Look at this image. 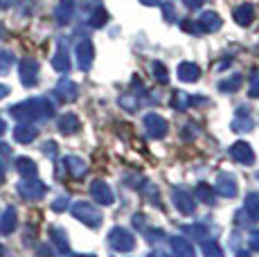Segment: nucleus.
<instances>
[{
	"label": "nucleus",
	"mask_w": 259,
	"mask_h": 257,
	"mask_svg": "<svg viewBox=\"0 0 259 257\" xmlns=\"http://www.w3.org/2000/svg\"><path fill=\"white\" fill-rule=\"evenodd\" d=\"M12 117H16L18 122H34L41 117H52L54 115V106L50 104L46 97H36V100H27L21 102L16 106H12Z\"/></svg>",
	"instance_id": "nucleus-1"
},
{
	"label": "nucleus",
	"mask_w": 259,
	"mask_h": 257,
	"mask_svg": "<svg viewBox=\"0 0 259 257\" xmlns=\"http://www.w3.org/2000/svg\"><path fill=\"white\" fill-rule=\"evenodd\" d=\"M77 66H79V70H83V72H88L93 68V61H95V46H93V41H88V38H83V41H79L77 43Z\"/></svg>",
	"instance_id": "nucleus-2"
},
{
	"label": "nucleus",
	"mask_w": 259,
	"mask_h": 257,
	"mask_svg": "<svg viewBox=\"0 0 259 257\" xmlns=\"http://www.w3.org/2000/svg\"><path fill=\"white\" fill-rule=\"evenodd\" d=\"M46 190L48 187L43 185L41 181H36V179H25V181L18 183V192H21V196H25V199H29V201L43 199Z\"/></svg>",
	"instance_id": "nucleus-3"
},
{
	"label": "nucleus",
	"mask_w": 259,
	"mask_h": 257,
	"mask_svg": "<svg viewBox=\"0 0 259 257\" xmlns=\"http://www.w3.org/2000/svg\"><path fill=\"white\" fill-rule=\"evenodd\" d=\"M18 72H21L23 86H27V88L36 86V81H38V61H34V59H23L21 66H18Z\"/></svg>",
	"instance_id": "nucleus-4"
},
{
	"label": "nucleus",
	"mask_w": 259,
	"mask_h": 257,
	"mask_svg": "<svg viewBox=\"0 0 259 257\" xmlns=\"http://www.w3.org/2000/svg\"><path fill=\"white\" fill-rule=\"evenodd\" d=\"M196 25H198L196 27L198 32H210V34H214V32H219V29H221L223 21H221V16H219L217 12H203L201 16H198Z\"/></svg>",
	"instance_id": "nucleus-5"
},
{
	"label": "nucleus",
	"mask_w": 259,
	"mask_h": 257,
	"mask_svg": "<svg viewBox=\"0 0 259 257\" xmlns=\"http://www.w3.org/2000/svg\"><path fill=\"white\" fill-rule=\"evenodd\" d=\"M144 126H147V131L151 138H165L167 136V122L162 120L160 115H156V113H149V115L144 117Z\"/></svg>",
	"instance_id": "nucleus-6"
},
{
	"label": "nucleus",
	"mask_w": 259,
	"mask_h": 257,
	"mask_svg": "<svg viewBox=\"0 0 259 257\" xmlns=\"http://www.w3.org/2000/svg\"><path fill=\"white\" fill-rule=\"evenodd\" d=\"M52 68L57 72H68L70 70V57H68V48L66 41H59V48L52 57Z\"/></svg>",
	"instance_id": "nucleus-7"
},
{
	"label": "nucleus",
	"mask_w": 259,
	"mask_h": 257,
	"mask_svg": "<svg viewBox=\"0 0 259 257\" xmlns=\"http://www.w3.org/2000/svg\"><path fill=\"white\" fill-rule=\"evenodd\" d=\"M54 16H57L59 25H68L74 16V0H59L57 9H54Z\"/></svg>",
	"instance_id": "nucleus-8"
},
{
	"label": "nucleus",
	"mask_w": 259,
	"mask_h": 257,
	"mask_svg": "<svg viewBox=\"0 0 259 257\" xmlns=\"http://www.w3.org/2000/svg\"><path fill=\"white\" fill-rule=\"evenodd\" d=\"M176 75H178L181 81L194 83V81H198V77H201V68H198L196 63H192V61H183L181 66H178Z\"/></svg>",
	"instance_id": "nucleus-9"
},
{
	"label": "nucleus",
	"mask_w": 259,
	"mask_h": 257,
	"mask_svg": "<svg viewBox=\"0 0 259 257\" xmlns=\"http://www.w3.org/2000/svg\"><path fill=\"white\" fill-rule=\"evenodd\" d=\"M72 215L77 217V219H81L83 224H88V226H95V224H99V215H95V210L91 205H86V203H77L72 207Z\"/></svg>",
	"instance_id": "nucleus-10"
},
{
	"label": "nucleus",
	"mask_w": 259,
	"mask_h": 257,
	"mask_svg": "<svg viewBox=\"0 0 259 257\" xmlns=\"http://www.w3.org/2000/svg\"><path fill=\"white\" fill-rule=\"evenodd\" d=\"M57 95L61 97L63 102H74L77 100V95H79L77 83L70 81V79H61V81L57 83Z\"/></svg>",
	"instance_id": "nucleus-11"
},
{
	"label": "nucleus",
	"mask_w": 259,
	"mask_h": 257,
	"mask_svg": "<svg viewBox=\"0 0 259 257\" xmlns=\"http://www.w3.org/2000/svg\"><path fill=\"white\" fill-rule=\"evenodd\" d=\"M230 154H232L235 160L246 162V165H250V162L255 160V154H252L250 145H246V142H235V145H232V149H230Z\"/></svg>",
	"instance_id": "nucleus-12"
},
{
	"label": "nucleus",
	"mask_w": 259,
	"mask_h": 257,
	"mask_svg": "<svg viewBox=\"0 0 259 257\" xmlns=\"http://www.w3.org/2000/svg\"><path fill=\"white\" fill-rule=\"evenodd\" d=\"M235 21H237V25H241V27H246V25H250L252 21H255V7L252 5H239V7L235 9Z\"/></svg>",
	"instance_id": "nucleus-13"
},
{
	"label": "nucleus",
	"mask_w": 259,
	"mask_h": 257,
	"mask_svg": "<svg viewBox=\"0 0 259 257\" xmlns=\"http://www.w3.org/2000/svg\"><path fill=\"white\" fill-rule=\"evenodd\" d=\"M16 224H18V217H16V210L14 207H7L0 217V232L3 235H12L16 230Z\"/></svg>",
	"instance_id": "nucleus-14"
},
{
	"label": "nucleus",
	"mask_w": 259,
	"mask_h": 257,
	"mask_svg": "<svg viewBox=\"0 0 259 257\" xmlns=\"http://www.w3.org/2000/svg\"><path fill=\"white\" fill-rule=\"evenodd\" d=\"M79 117L74 115V113H66V115L59 117V128H61V133H66V136H70V133H77L79 131Z\"/></svg>",
	"instance_id": "nucleus-15"
},
{
	"label": "nucleus",
	"mask_w": 259,
	"mask_h": 257,
	"mask_svg": "<svg viewBox=\"0 0 259 257\" xmlns=\"http://www.w3.org/2000/svg\"><path fill=\"white\" fill-rule=\"evenodd\" d=\"M36 128L29 126V124H18L16 128H14V140L21 142V145H27V142H32L34 138H36Z\"/></svg>",
	"instance_id": "nucleus-16"
},
{
	"label": "nucleus",
	"mask_w": 259,
	"mask_h": 257,
	"mask_svg": "<svg viewBox=\"0 0 259 257\" xmlns=\"http://www.w3.org/2000/svg\"><path fill=\"white\" fill-rule=\"evenodd\" d=\"M16 169L21 176H25V179H34V176H36V162L29 160V158H18Z\"/></svg>",
	"instance_id": "nucleus-17"
},
{
	"label": "nucleus",
	"mask_w": 259,
	"mask_h": 257,
	"mask_svg": "<svg viewBox=\"0 0 259 257\" xmlns=\"http://www.w3.org/2000/svg\"><path fill=\"white\" fill-rule=\"evenodd\" d=\"M91 190H93L95 199H97V201H102V203H111V201H113L111 192H108V187H106V185H104V183H102V181H95V183H93V187H91Z\"/></svg>",
	"instance_id": "nucleus-18"
},
{
	"label": "nucleus",
	"mask_w": 259,
	"mask_h": 257,
	"mask_svg": "<svg viewBox=\"0 0 259 257\" xmlns=\"http://www.w3.org/2000/svg\"><path fill=\"white\" fill-rule=\"evenodd\" d=\"M66 167L70 169L72 176H83V174H86V162H83L81 158L68 156V158H66Z\"/></svg>",
	"instance_id": "nucleus-19"
},
{
	"label": "nucleus",
	"mask_w": 259,
	"mask_h": 257,
	"mask_svg": "<svg viewBox=\"0 0 259 257\" xmlns=\"http://www.w3.org/2000/svg\"><path fill=\"white\" fill-rule=\"evenodd\" d=\"M91 27H104L108 23V12L102 7V5H97L95 7V12H93V16H91Z\"/></svg>",
	"instance_id": "nucleus-20"
},
{
	"label": "nucleus",
	"mask_w": 259,
	"mask_h": 257,
	"mask_svg": "<svg viewBox=\"0 0 259 257\" xmlns=\"http://www.w3.org/2000/svg\"><path fill=\"white\" fill-rule=\"evenodd\" d=\"M241 83H243V77L241 75H232L230 79H226V81L219 83V88H221L223 93H235V91L241 88Z\"/></svg>",
	"instance_id": "nucleus-21"
},
{
	"label": "nucleus",
	"mask_w": 259,
	"mask_h": 257,
	"mask_svg": "<svg viewBox=\"0 0 259 257\" xmlns=\"http://www.w3.org/2000/svg\"><path fill=\"white\" fill-rule=\"evenodd\" d=\"M232 128H235V131H250V128H252V120L248 117V113L239 111L237 113V120L232 122Z\"/></svg>",
	"instance_id": "nucleus-22"
},
{
	"label": "nucleus",
	"mask_w": 259,
	"mask_h": 257,
	"mask_svg": "<svg viewBox=\"0 0 259 257\" xmlns=\"http://www.w3.org/2000/svg\"><path fill=\"white\" fill-rule=\"evenodd\" d=\"M219 190H221L226 196H232L237 192L235 179H232V176H221V179H219Z\"/></svg>",
	"instance_id": "nucleus-23"
},
{
	"label": "nucleus",
	"mask_w": 259,
	"mask_h": 257,
	"mask_svg": "<svg viewBox=\"0 0 259 257\" xmlns=\"http://www.w3.org/2000/svg\"><path fill=\"white\" fill-rule=\"evenodd\" d=\"M14 66V52L9 50H3L0 52V75H7Z\"/></svg>",
	"instance_id": "nucleus-24"
},
{
	"label": "nucleus",
	"mask_w": 259,
	"mask_h": 257,
	"mask_svg": "<svg viewBox=\"0 0 259 257\" xmlns=\"http://www.w3.org/2000/svg\"><path fill=\"white\" fill-rule=\"evenodd\" d=\"M189 102H192V100H189V95H185L183 91H176V93L171 95V106L178 108V111H185Z\"/></svg>",
	"instance_id": "nucleus-25"
},
{
	"label": "nucleus",
	"mask_w": 259,
	"mask_h": 257,
	"mask_svg": "<svg viewBox=\"0 0 259 257\" xmlns=\"http://www.w3.org/2000/svg\"><path fill=\"white\" fill-rule=\"evenodd\" d=\"M52 239H54V244L59 246V250H61V253H66V250H68V239H66V235H63L61 228H52Z\"/></svg>",
	"instance_id": "nucleus-26"
},
{
	"label": "nucleus",
	"mask_w": 259,
	"mask_h": 257,
	"mask_svg": "<svg viewBox=\"0 0 259 257\" xmlns=\"http://www.w3.org/2000/svg\"><path fill=\"white\" fill-rule=\"evenodd\" d=\"M38 7V0H21V7H18V14L21 16H32Z\"/></svg>",
	"instance_id": "nucleus-27"
},
{
	"label": "nucleus",
	"mask_w": 259,
	"mask_h": 257,
	"mask_svg": "<svg viewBox=\"0 0 259 257\" xmlns=\"http://www.w3.org/2000/svg\"><path fill=\"white\" fill-rule=\"evenodd\" d=\"M151 70H153V77H156L160 83H167V81H169V72H167V68L162 66L160 61H156V63H153V68H151Z\"/></svg>",
	"instance_id": "nucleus-28"
},
{
	"label": "nucleus",
	"mask_w": 259,
	"mask_h": 257,
	"mask_svg": "<svg viewBox=\"0 0 259 257\" xmlns=\"http://www.w3.org/2000/svg\"><path fill=\"white\" fill-rule=\"evenodd\" d=\"M119 104H122L124 108H128V111H136V108L140 106L138 97H133V95H122V97H119Z\"/></svg>",
	"instance_id": "nucleus-29"
},
{
	"label": "nucleus",
	"mask_w": 259,
	"mask_h": 257,
	"mask_svg": "<svg viewBox=\"0 0 259 257\" xmlns=\"http://www.w3.org/2000/svg\"><path fill=\"white\" fill-rule=\"evenodd\" d=\"M250 97H259V68H255L250 75Z\"/></svg>",
	"instance_id": "nucleus-30"
},
{
	"label": "nucleus",
	"mask_w": 259,
	"mask_h": 257,
	"mask_svg": "<svg viewBox=\"0 0 259 257\" xmlns=\"http://www.w3.org/2000/svg\"><path fill=\"white\" fill-rule=\"evenodd\" d=\"M162 12H165V18H167V21H174V18H176V9H174L171 3H165V5H162Z\"/></svg>",
	"instance_id": "nucleus-31"
},
{
	"label": "nucleus",
	"mask_w": 259,
	"mask_h": 257,
	"mask_svg": "<svg viewBox=\"0 0 259 257\" xmlns=\"http://www.w3.org/2000/svg\"><path fill=\"white\" fill-rule=\"evenodd\" d=\"M183 3H185L189 9H201L203 5H205V0H183Z\"/></svg>",
	"instance_id": "nucleus-32"
},
{
	"label": "nucleus",
	"mask_w": 259,
	"mask_h": 257,
	"mask_svg": "<svg viewBox=\"0 0 259 257\" xmlns=\"http://www.w3.org/2000/svg\"><path fill=\"white\" fill-rule=\"evenodd\" d=\"M140 3L144 5V7H156V5L160 3V0H140Z\"/></svg>",
	"instance_id": "nucleus-33"
},
{
	"label": "nucleus",
	"mask_w": 259,
	"mask_h": 257,
	"mask_svg": "<svg viewBox=\"0 0 259 257\" xmlns=\"http://www.w3.org/2000/svg\"><path fill=\"white\" fill-rule=\"evenodd\" d=\"M9 95V88L5 86V83H0V100H3V97H7Z\"/></svg>",
	"instance_id": "nucleus-34"
},
{
	"label": "nucleus",
	"mask_w": 259,
	"mask_h": 257,
	"mask_svg": "<svg viewBox=\"0 0 259 257\" xmlns=\"http://www.w3.org/2000/svg\"><path fill=\"white\" fill-rule=\"evenodd\" d=\"M14 5V0H0V9H9Z\"/></svg>",
	"instance_id": "nucleus-35"
},
{
	"label": "nucleus",
	"mask_w": 259,
	"mask_h": 257,
	"mask_svg": "<svg viewBox=\"0 0 259 257\" xmlns=\"http://www.w3.org/2000/svg\"><path fill=\"white\" fill-rule=\"evenodd\" d=\"M3 133H5V120L0 117V136H3Z\"/></svg>",
	"instance_id": "nucleus-36"
},
{
	"label": "nucleus",
	"mask_w": 259,
	"mask_h": 257,
	"mask_svg": "<svg viewBox=\"0 0 259 257\" xmlns=\"http://www.w3.org/2000/svg\"><path fill=\"white\" fill-rule=\"evenodd\" d=\"M0 257H7V253H5V248L0 246Z\"/></svg>",
	"instance_id": "nucleus-37"
},
{
	"label": "nucleus",
	"mask_w": 259,
	"mask_h": 257,
	"mask_svg": "<svg viewBox=\"0 0 259 257\" xmlns=\"http://www.w3.org/2000/svg\"><path fill=\"white\" fill-rule=\"evenodd\" d=\"M79 257H91V255H79Z\"/></svg>",
	"instance_id": "nucleus-38"
}]
</instances>
